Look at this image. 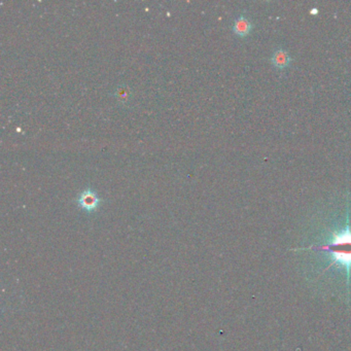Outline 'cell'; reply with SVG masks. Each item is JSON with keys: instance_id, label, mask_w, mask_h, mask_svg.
<instances>
[{"instance_id": "6da1fadb", "label": "cell", "mask_w": 351, "mask_h": 351, "mask_svg": "<svg viewBox=\"0 0 351 351\" xmlns=\"http://www.w3.org/2000/svg\"><path fill=\"white\" fill-rule=\"evenodd\" d=\"M316 249H322L333 255V260L339 265L345 267L347 275L351 273V229L347 227L344 231L334 233L329 244Z\"/></svg>"}, {"instance_id": "7a4b0ae2", "label": "cell", "mask_w": 351, "mask_h": 351, "mask_svg": "<svg viewBox=\"0 0 351 351\" xmlns=\"http://www.w3.org/2000/svg\"><path fill=\"white\" fill-rule=\"evenodd\" d=\"M77 202L79 206L88 213L96 212L101 204V199L93 189H86L80 193Z\"/></svg>"}, {"instance_id": "3957f363", "label": "cell", "mask_w": 351, "mask_h": 351, "mask_svg": "<svg viewBox=\"0 0 351 351\" xmlns=\"http://www.w3.org/2000/svg\"><path fill=\"white\" fill-rule=\"evenodd\" d=\"M271 62L276 68L285 69V68L290 66L292 59H291V56L289 55V53L287 51H285L283 49H279L273 53V55L271 57Z\"/></svg>"}, {"instance_id": "277c9868", "label": "cell", "mask_w": 351, "mask_h": 351, "mask_svg": "<svg viewBox=\"0 0 351 351\" xmlns=\"http://www.w3.org/2000/svg\"><path fill=\"white\" fill-rule=\"evenodd\" d=\"M252 29L251 22L244 16L238 17L233 25V32L240 37L247 36Z\"/></svg>"}, {"instance_id": "5b68a950", "label": "cell", "mask_w": 351, "mask_h": 351, "mask_svg": "<svg viewBox=\"0 0 351 351\" xmlns=\"http://www.w3.org/2000/svg\"><path fill=\"white\" fill-rule=\"evenodd\" d=\"M317 13H318V12H317L316 10H312V11H311V14H317Z\"/></svg>"}]
</instances>
